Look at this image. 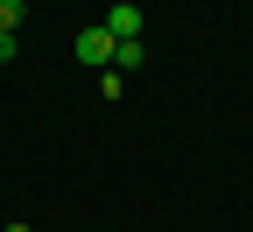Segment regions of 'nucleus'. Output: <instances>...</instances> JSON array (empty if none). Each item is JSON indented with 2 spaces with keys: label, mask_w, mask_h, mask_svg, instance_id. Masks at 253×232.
Returning a JSON list of instances; mask_svg holds the SVG:
<instances>
[{
  "label": "nucleus",
  "mask_w": 253,
  "mask_h": 232,
  "mask_svg": "<svg viewBox=\"0 0 253 232\" xmlns=\"http://www.w3.org/2000/svg\"><path fill=\"white\" fill-rule=\"evenodd\" d=\"M21 14H28V0H0V36H14Z\"/></svg>",
  "instance_id": "nucleus-3"
},
{
  "label": "nucleus",
  "mask_w": 253,
  "mask_h": 232,
  "mask_svg": "<svg viewBox=\"0 0 253 232\" xmlns=\"http://www.w3.org/2000/svg\"><path fill=\"white\" fill-rule=\"evenodd\" d=\"M113 63H126V71H141V63H148V49H141V43H120V49H113Z\"/></svg>",
  "instance_id": "nucleus-4"
},
{
  "label": "nucleus",
  "mask_w": 253,
  "mask_h": 232,
  "mask_svg": "<svg viewBox=\"0 0 253 232\" xmlns=\"http://www.w3.org/2000/svg\"><path fill=\"white\" fill-rule=\"evenodd\" d=\"M113 49H120V43L106 36V28H84V36H78V56H84V63H113Z\"/></svg>",
  "instance_id": "nucleus-2"
},
{
  "label": "nucleus",
  "mask_w": 253,
  "mask_h": 232,
  "mask_svg": "<svg viewBox=\"0 0 253 232\" xmlns=\"http://www.w3.org/2000/svg\"><path fill=\"white\" fill-rule=\"evenodd\" d=\"M99 28H106L113 43H141V7H106V21H99Z\"/></svg>",
  "instance_id": "nucleus-1"
},
{
  "label": "nucleus",
  "mask_w": 253,
  "mask_h": 232,
  "mask_svg": "<svg viewBox=\"0 0 253 232\" xmlns=\"http://www.w3.org/2000/svg\"><path fill=\"white\" fill-rule=\"evenodd\" d=\"M0 63H14V36H0Z\"/></svg>",
  "instance_id": "nucleus-5"
}]
</instances>
